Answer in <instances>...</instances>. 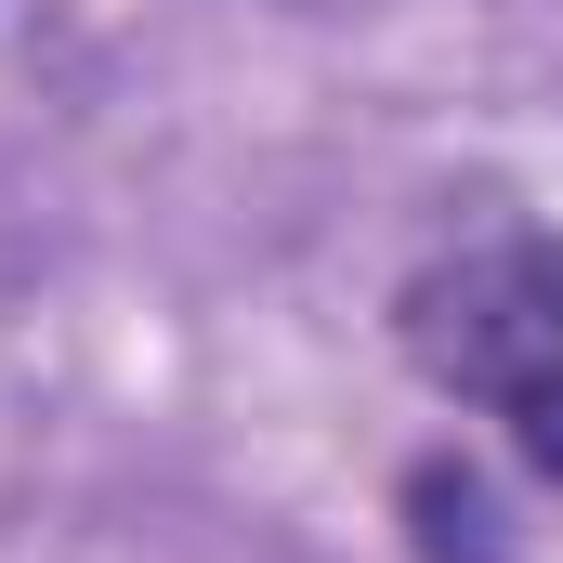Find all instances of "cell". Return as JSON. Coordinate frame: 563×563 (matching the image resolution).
<instances>
[{
	"label": "cell",
	"mask_w": 563,
	"mask_h": 563,
	"mask_svg": "<svg viewBox=\"0 0 563 563\" xmlns=\"http://www.w3.org/2000/svg\"><path fill=\"white\" fill-rule=\"evenodd\" d=\"M394 341L445 407L563 485V223H498L394 288Z\"/></svg>",
	"instance_id": "cell-1"
}]
</instances>
